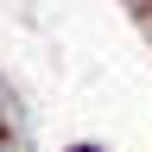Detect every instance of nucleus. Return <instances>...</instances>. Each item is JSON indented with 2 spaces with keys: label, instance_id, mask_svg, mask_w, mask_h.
I'll return each instance as SVG.
<instances>
[{
  "label": "nucleus",
  "instance_id": "nucleus-1",
  "mask_svg": "<svg viewBox=\"0 0 152 152\" xmlns=\"http://www.w3.org/2000/svg\"><path fill=\"white\" fill-rule=\"evenodd\" d=\"M70 152H95V146H70Z\"/></svg>",
  "mask_w": 152,
  "mask_h": 152
}]
</instances>
